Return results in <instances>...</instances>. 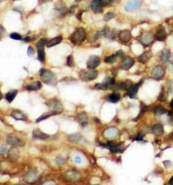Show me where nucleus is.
Here are the masks:
<instances>
[{
  "label": "nucleus",
  "instance_id": "obj_58",
  "mask_svg": "<svg viewBox=\"0 0 173 185\" xmlns=\"http://www.w3.org/2000/svg\"><path fill=\"white\" fill-rule=\"evenodd\" d=\"M14 1H16V0H14Z\"/></svg>",
  "mask_w": 173,
  "mask_h": 185
},
{
  "label": "nucleus",
  "instance_id": "obj_44",
  "mask_svg": "<svg viewBox=\"0 0 173 185\" xmlns=\"http://www.w3.org/2000/svg\"><path fill=\"white\" fill-rule=\"evenodd\" d=\"M7 151V146L5 145H0V155L1 154H4V153H6V151Z\"/></svg>",
  "mask_w": 173,
  "mask_h": 185
},
{
  "label": "nucleus",
  "instance_id": "obj_52",
  "mask_svg": "<svg viewBox=\"0 0 173 185\" xmlns=\"http://www.w3.org/2000/svg\"><path fill=\"white\" fill-rule=\"evenodd\" d=\"M169 184H171V185H173V176L171 178V179L169 181Z\"/></svg>",
  "mask_w": 173,
  "mask_h": 185
},
{
  "label": "nucleus",
  "instance_id": "obj_10",
  "mask_svg": "<svg viewBox=\"0 0 173 185\" xmlns=\"http://www.w3.org/2000/svg\"><path fill=\"white\" fill-rule=\"evenodd\" d=\"M49 107L52 111H55L58 114H60L63 111L62 104L56 99H53L49 102Z\"/></svg>",
  "mask_w": 173,
  "mask_h": 185
},
{
  "label": "nucleus",
  "instance_id": "obj_49",
  "mask_svg": "<svg viewBox=\"0 0 173 185\" xmlns=\"http://www.w3.org/2000/svg\"><path fill=\"white\" fill-rule=\"evenodd\" d=\"M75 7H76V6H72V7H70V10H69V13H70V14H72V13H73L74 11H75Z\"/></svg>",
  "mask_w": 173,
  "mask_h": 185
},
{
  "label": "nucleus",
  "instance_id": "obj_15",
  "mask_svg": "<svg viewBox=\"0 0 173 185\" xmlns=\"http://www.w3.org/2000/svg\"><path fill=\"white\" fill-rule=\"evenodd\" d=\"M50 137V136L40 130L39 129H35L33 131V139H39V140H46Z\"/></svg>",
  "mask_w": 173,
  "mask_h": 185
},
{
  "label": "nucleus",
  "instance_id": "obj_26",
  "mask_svg": "<svg viewBox=\"0 0 173 185\" xmlns=\"http://www.w3.org/2000/svg\"><path fill=\"white\" fill-rule=\"evenodd\" d=\"M170 56V52L168 49H164L162 51L161 55L160 57V61L161 62H166L169 60Z\"/></svg>",
  "mask_w": 173,
  "mask_h": 185
},
{
  "label": "nucleus",
  "instance_id": "obj_34",
  "mask_svg": "<svg viewBox=\"0 0 173 185\" xmlns=\"http://www.w3.org/2000/svg\"><path fill=\"white\" fill-rule=\"evenodd\" d=\"M130 85H131V83H130L129 80H126L125 82L120 83V84L118 85V88L121 90H127L131 87Z\"/></svg>",
  "mask_w": 173,
  "mask_h": 185
},
{
  "label": "nucleus",
  "instance_id": "obj_19",
  "mask_svg": "<svg viewBox=\"0 0 173 185\" xmlns=\"http://www.w3.org/2000/svg\"><path fill=\"white\" fill-rule=\"evenodd\" d=\"M77 120L81 125L86 126L88 123V116L85 112H81L77 116Z\"/></svg>",
  "mask_w": 173,
  "mask_h": 185
},
{
  "label": "nucleus",
  "instance_id": "obj_5",
  "mask_svg": "<svg viewBox=\"0 0 173 185\" xmlns=\"http://www.w3.org/2000/svg\"><path fill=\"white\" fill-rule=\"evenodd\" d=\"M38 177L39 175H38L37 170L36 168H31L24 175V180L25 182L29 183H33L37 181Z\"/></svg>",
  "mask_w": 173,
  "mask_h": 185
},
{
  "label": "nucleus",
  "instance_id": "obj_27",
  "mask_svg": "<svg viewBox=\"0 0 173 185\" xmlns=\"http://www.w3.org/2000/svg\"><path fill=\"white\" fill-rule=\"evenodd\" d=\"M58 114V113L56 112V111H50V112L44 113L40 117H39L37 119L36 122H41V121H42L43 120H45V119H47L48 118H50V116H55V115Z\"/></svg>",
  "mask_w": 173,
  "mask_h": 185
},
{
  "label": "nucleus",
  "instance_id": "obj_35",
  "mask_svg": "<svg viewBox=\"0 0 173 185\" xmlns=\"http://www.w3.org/2000/svg\"><path fill=\"white\" fill-rule=\"evenodd\" d=\"M47 42L48 41L46 38H42V39H41L39 41H38L37 44V48L44 47L45 45H47Z\"/></svg>",
  "mask_w": 173,
  "mask_h": 185
},
{
  "label": "nucleus",
  "instance_id": "obj_11",
  "mask_svg": "<svg viewBox=\"0 0 173 185\" xmlns=\"http://www.w3.org/2000/svg\"><path fill=\"white\" fill-rule=\"evenodd\" d=\"M20 158V151L16 147H12L7 153V159L10 162H16Z\"/></svg>",
  "mask_w": 173,
  "mask_h": 185
},
{
  "label": "nucleus",
  "instance_id": "obj_28",
  "mask_svg": "<svg viewBox=\"0 0 173 185\" xmlns=\"http://www.w3.org/2000/svg\"><path fill=\"white\" fill-rule=\"evenodd\" d=\"M68 141L72 142V143H79L82 139V136H81L80 134H72V135H70L68 136Z\"/></svg>",
  "mask_w": 173,
  "mask_h": 185
},
{
  "label": "nucleus",
  "instance_id": "obj_3",
  "mask_svg": "<svg viewBox=\"0 0 173 185\" xmlns=\"http://www.w3.org/2000/svg\"><path fill=\"white\" fill-rule=\"evenodd\" d=\"M98 72L93 69H90L89 70H82L79 73L80 79L85 82L95 80L98 77Z\"/></svg>",
  "mask_w": 173,
  "mask_h": 185
},
{
  "label": "nucleus",
  "instance_id": "obj_6",
  "mask_svg": "<svg viewBox=\"0 0 173 185\" xmlns=\"http://www.w3.org/2000/svg\"><path fill=\"white\" fill-rule=\"evenodd\" d=\"M164 73L165 70L164 67L162 66H157L152 70L151 76L155 80H160L164 77Z\"/></svg>",
  "mask_w": 173,
  "mask_h": 185
},
{
  "label": "nucleus",
  "instance_id": "obj_8",
  "mask_svg": "<svg viewBox=\"0 0 173 185\" xmlns=\"http://www.w3.org/2000/svg\"><path fill=\"white\" fill-rule=\"evenodd\" d=\"M64 177L68 181L77 182L81 179V174L78 171L70 170L66 172Z\"/></svg>",
  "mask_w": 173,
  "mask_h": 185
},
{
  "label": "nucleus",
  "instance_id": "obj_21",
  "mask_svg": "<svg viewBox=\"0 0 173 185\" xmlns=\"http://www.w3.org/2000/svg\"><path fill=\"white\" fill-rule=\"evenodd\" d=\"M152 56V53L151 52H146L142 54L141 55H139L138 57L139 62L141 63V64H146L148 62L150 57Z\"/></svg>",
  "mask_w": 173,
  "mask_h": 185
},
{
  "label": "nucleus",
  "instance_id": "obj_53",
  "mask_svg": "<svg viewBox=\"0 0 173 185\" xmlns=\"http://www.w3.org/2000/svg\"><path fill=\"white\" fill-rule=\"evenodd\" d=\"M170 108L173 109V99L172 100L171 102H170Z\"/></svg>",
  "mask_w": 173,
  "mask_h": 185
},
{
  "label": "nucleus",
  "instance_id": "obj_37",
  "mask_svg": "<svg viewBox=\"0 0 173 185\" xmlns=\"http://www.w3.org/2000/svg\"><path fill=\"white\" fill-rule=\"evenodd\" d=\"M116 55H110V56L108 57H105V59H104V61H105V62L106 63H114L116 62Z\"/></svg>",
  "mask_w": 173,
  "mask_h": 185
},
{
  "label": "nucleus",
  "instance_id": "obj_9",
  "mask_svg": "<svg viewBox=\"0 0 173 185\" xmlns=\"http://www.w3.org/2000/svg\"><path fill=\"white\" fill-rule=\"evenodd\" d=\"M100 58L97 55H91L86 62V67L88 69H95L100 64Z\"/></svg>",
  "mask_w": 173,
  "mask_h": 185
},
{
  "label": "nucleus",
  "instance_id": "obj_57",
  "mask_svg": "<svg viewBox=\"0 0 173 185\" xmlns=\"http://www.w3.org/2000/svg\"><path fill=\"white\" fill-rule=\"evenodd\" d=\"M5 0H0V2H2V1H4Z\"/></svg>",
  "mask_w": 173,
  "mask_h": 185
},
{
  "label": "nucleus",
  "instance_id": "obj_32",
  "mask_svg": "<svg viewBox=\"0 0 173 185\" xmlns=\"http://www.w3.org/2000/svg\"><path fill=\"white\" fill-rule=\"evenodd\" d=\"M107 147L110 149V151L112 153H117V152H118L119 150H120L118 145H117L116 143H114V142L112 141L108 142V144H107Z\"/></svg>",
  "mask_w": 173,
  "mask_h": 185
},
{
  "label": "nucleus",
  "instance_id": "obj_24",
  "mask_svg": "<svg viewBox=\"0 0 173 185\" xmlns=\"http://www.w3.org/2000/svg\"><path fill=\"white\" fill-rule=\"evenodd\" d=\"M152 133L157 136L161 135L164 133L163 126H162V125H160V124H157V125H154L153 127H152Z\"/></svg>",
  "mask_w": 173,
  "mask_h": 185
},
{
  "label": "nucleus",
  "instance_id": "obj_17",
  "mask_svg": "<svg viewBox=\"0 0 173 185\" xmlns=\"http://www.w3.org/2000/svg\"><path fill=\"white\" fill-rule=\"evenodd\" d=\"M131 32L128 30H123L119 34V39L123 43H128L131 39Z\"/></svg>",
  "mask_w": 173,
  "mask_h": 185
},
{
  "label": "nucleus",
  "instance_id": "obj_12",
  "mask_svg": "<svg viewBox=\"0 0 173 185\" xmlns=\"http://www.w3.org/2000/svg\"><path fill=\"white\" fill-rule=\"evenodd\" d=\"M154 41V35L149 33V32H145L141 36L140 38V41L144 46H149V45L152 43Z\"/></svg>",
  "mask_w": 173,
  "mask_h": 185
},
{
  "label": "nucleus",
  "instance_id": "obj_20",
  "mask_svg": "<svg viewBox=\"0 0 173 185\" xmlns=\"http://www.w3.org/2000/svg\"><path fill=\"white\" fill-rule=\"evenodd\" d=\"M11 116L16 120H26L27 117L22 111L19 110H14L11 113Z\"/></svg>",
  "mask_w": 173,
  "mask_h": 185
},
{
  "label": "nucleus",
  "instance_id": "obj_2",
  "mask_svg": "<svg viewBox=\"0 0 173 185\" xmlns=\"http://www.w3.org/2000/svg\"><path fill=\"white\" fill-rule=\"evenodd\" d=\"M86 38V30L82 27L78 28V29L73 32L71 35L70 39L73 44L78 45L83 42Z\"/></svg>",
  "mask_w": 173,
  "mask_h": 185
},
{
  "label": "nucleus",
  "instance_id": "obj_48",
  "mask_svg": "<svg viewBox=\"0 0 173 185\" xmlns=\"http://www.w3.org/2000/svg\"><path fill=\"white\" fill-rule=\"evenodd\" d=\"M81 158L79 156H77L75 158V162L77 164H80L81 163Z\"/></svg>",
  "mask_w": 173,
  "mask_h": 185
},
{
  "label": "nucleus",
  "instance_id": "obj_46",
  "mask_svg": "<svg viewBox=\"0 0 173 185\" xmlns=\"http://www.w3.org/2000/svg\"><path fill=\"white\" fill-rule=\"evenodd\" d=\"M83 12L84 11H83V10H81V11L78 12V14L76 15V17H77V18L78 20H80V21H81V20H82V15H83Z\"/></svg>",
  "mask_w": 173,
  "mask_h": 185
},
{
  "label": "nucleus",
  "instance_id": "obj_54",
  "mask_svg": "<svg viewBox=\"0 0 173 185\" xmlns=\"http://www.w3.org/2000/svg\"><path fill=\"white\" fill-rule=\"evenodd\" d=\"M2 99V94H1V90H0V101H1V100Z\"/></svg>",
  "mask_w": 173,
  "mask_h": 185
},
{
  "label": "nucleus",
  "instance_id": "obj_42",
  "mask_svg": "<svg viewBox=\"0 0 173 185\" xmlns=\"http://www.w3.org/2000/svg\"><path fill=\"white\" fill-rule=\"evenodd\" d=\"M158 100L160 101H166L167 100V95H166V93H165L164 92L161 93V94L160 95L159 97H158Z\"/></svg>",
  "mask_w": 173,
  "mask_h": 185
},
{
  "label": "nucleus",
  "instance_id": "obj_56",
  "mask_svg": "<svg viewBox=\"0 0 173 185\" xmlns=\"http://www.w3.org/2000/svg\"><path fill=\"white\" fill-rule=\"evenodd\" d=\"M81 1V0H76V1L77 2H80Z\"/></svg>",
  "mask_w": 173,
  "mask_h": 185
},
{
  "label": "nucleus",
  "instance_id": "obj_18",
  "mask_svg": "<svg viewBox=\"0 0 173 185\" xmlns=\"http://www.w3.org/2000/svg\"><path fill=\"white\" fill-rule=\"evenodd\" d=\"M91 7L93 12L95 14H100L103 12L102 6L99 3L98 0H93L91 3Z\"/></svg>",
  "mask_w": 173,
  "mask_h": 185
},
{
  "label": "nucleus",
  "instance_id": "obj_16",
  "mask_svg": "<svg viewBox=\"0 0 173 185\" xmlns=\"http://www.w3.org/2000/svg\"><path fill=\"white\" fill-rule=\"evenodd\" d=\"M141 85V83L140 82L137 84L135 85L132 87H130L128 89V92H127V95H129V97L131 99H135L137 97V93L138 92V90L140 87V86Z\"/></svg>",
  "mask_w": 173,
  "mask_h": 185
},
{
  "label": "nucleus",
  "instance_id": "obj_38",
  "mask_svg": "<svg viewBox=\"0 0 173 185\" xmlns=\"http://www.w3.org/2000/svg\"><path fill=\"white\" fill-rule=\"evenodd\" d=\"M10 37L14 40H21L22 39L21 35L19 33H18V32H12L10 35Z\"/></svg>",
  "mask_w": 173,
  "mask_h": 185
},
{
  "label": "nucleus",
  "instance_id": "obj_33",
  "mask_svg": "<svg viewBox=\"0 0 173 185\" xmlns=\"http://www.w3.org/2000/svg\"><path fill=\"white\" fill-rule=\"evenodd\" d=\"M166 110L162 106H156L154 109V113L156 115L160 116L162 114H164L166 113Z\"/></svg>",
  "mask_w": 173,
  "mask_h": 185
},
{
  "label": "nucleus",
  "instance_id": "obj_36",
  "mask_svg": "<svg viewBox=\"0 0 173 185\" xmlns=\"http://www.w3.org/2000/svg\"><path fill=\"white\" fill-rule=\"evenodd\" d=\"M55 163L58 166H63L64 164H65V159L64 158H62V156H58L56 158H55Z\"/></svg>",
  "mask_w": 173,
  "mask_h": 185
},
{
  "label": "nucleus",
  "instance_id": "obj_50",
  "mask_svg": "<svg viewBox=\"0 0 173 185\" xmlns=\"http://www.w3.org/2000/svg\"><path fill=\"white\" fill-rule=\"evenodd\" d=\"M143 135H142V134H139V135H138V136H137V139H136V140L137 141H141L142 139H143Z\"/></svg>",
  "mask_w": 173,
  "mask_h": 185
},
{
  "label": "nucleus",
  "instance_id": "obj_31",
  "mask_svg": "<svg viewBox=\"0 0 173 185\" xmlns=\"http://www.w3.org/2000/svg\"><path fill=\"white\" fill-rule=\"evenodd\" d=\"M37 54L39 60L41 62H44L45 60V53L44 47L37 48Z\"/></svg>",
  "mask_w": 173,
  "mask_h": 185
},
{
  "label": "nucleus",
  "instance_id": "obj_29",
  "mask_svg": "<svg viewBox=\"0 0 173 185\" xmlns=\"http://www.w3.org/2000/svg\"><path fill=\"white\" fill-rule=\"evenodd\" d=\"M18 94V91L17 90H11L8 93H7L6 95V100L8 101L9 103H12L14 101L15 97H16Z\"/></svg>",
  "mask_w": 173,
  "mask_h": 185
},
{
  "label": "nucleus",
  "instance_id": "obj_4",
  "mask_svg": "<svg viewBox=\"0 0 173 185\" xmlns=\"http://www.w3.org/2000/svg\"><path fill=\"white\" fill-rule=\"evenodd\" d=\"M6 143L8 145L12 147H23L25 144V142L22 139L18 137V136L13 135V134H10V135L7 136Z\"/></svg>",
  "mask_w": 173,
  "mask_h": 185
},
{
  "label": "nucleus",
  "instance_id": "obj_47",
  "mask_svg": "<svg viewBox=\"0 0 173 185\" xmlns=\"http://www.w3.org/2000/svg\"><path fill=\"white\" fill-rule=\"evenodd\" d=\"M116 57H122L123 55V52L122 50H119L116 53Z\"/></svg>",
  "mask_w": 173,
  "mask_h": 185
},
{
  "label": "nucleus",
  "instance_id": "obj_25",
  "mask_svg": "<svg viewBox=\"0 0 173 185\" xmlns=\"http://www.w3.org/2000/svg\"><path fill=\"white\" fill-rule=\"evenodd\" d=\"M41 87V83L40 81H37V82L32 83V84L28 85L26 87V89L28 91H37L40 89Z\"/></svg>",
  "mask_w": 173,
  "mask_h": 185
},
{
  "label": "nucleus",
  "instance_id": "obj_39",
  "mask_svg": "<svg viewBox=\"0 0 173 185\" xmlns=\"http://www.w3.org/2000/svg\"><path fill=\"white\" fill-rule=\"evenodd\" d=\"M114 16H115V14H114V13H113V12H108V13L106 14L105 16H104V20L108 22L109 20L114 18Z\"/></svg>",
  "mask_w": 173,
  "mask_h": 185
},
{
  "label": "nucleus",
  "instance_id": "obj_14",
  "mask_svg": "<svg viewBox=\"0 0 173 185\" xmlns=\"http://www.w3.org/2000/svg\"><path fill=\"white\" fill-rule=\"evenodd\" d=\"M141 6V0H133L127 2L125 6V10L128 12L133 11V10L138 9Z\"/></svg>",
  "mask_w": 173,
  "mask_h": 185
},
{
  "label": "nucleus",
  "instance_id": "obj_51",
  "mask_svg": "<svg viewBox=\"0 0 173 185\" xmlns=\"http://www.w3.org/2000/svg\"><path fill=\"white\" fill-rule=\"evenodd\" d=\"M32 40H33L32 37H25V38H24V41H27V42L30 41H32Z\"/></svg>",
  "mask_w": 173,
  "mask_h": 185
},
{
  "label": "nucleus",
  "instance_id": "obj_1",
  "mask_svg": "<svg viewBox=\"0 0 173 185\" xmlns=\"http://www.w3.org/2000/svg\"><path fill=\"white\" fill-rule=\"evenodd\" d=\"M40 77L43 83L47 85H55L57 83V78L51 71L46 69L40 70Z\"/></svg>",
  "mask_w": 173,
  "mask_h": 185
},
{
  "label": "nucleus",
  "instance_id": "obj_22",
  "mask_svg": "<svg viewBox=\"0 0 173 185\" xmlns=\"http://www.w3.org/2000/svg\"><path fill=\"white\" fill-rule=\"evenodd\" d=\"M166 37V32L164 29H160L156 33V39L159 41H163Z\"/></svg>",
  "mask_w": 173,
  "mask_h": 185
},
{
  "label": "nucleus",
  "instance_id": "obj_43",
  "mask_svg": "<svg viewBox=\"0 0 173 185\" xmlns=\"http://www.w3.org/2000/svg\"><path fill=\"white\" fill-rule=\"evenodd\" d=\"M5 32H6V30H5L4 27L3 26H1V25H0V41H1L2 39V38H3Z\"/></svg>",
  "mask_w": 173,
  "mask_h": 185
},
{
  "label": "nucleus",
  "instance_id": "obj_30",
  "mask_svg": "<svg viewBox=\"0 0 173 185\" xmlns=\"http://www.w3.org/2000/svg\"><path fill=\"white\" fill-rule=\"evenodd\" d=\"M121 96L120 94L118 93H114L112 94H111L107 97V100H108L109 102L111 103H116L120 100Z\"/></svg>",
  "mask_w": 173,
  "mask_h": 185
},
{
  "label": "nucleus",
  "instance_id": "obj_13",
  "mask_svg": "<svg viewBox=\"0 0 173 185\" xmlns=\"http://www.w3.org/2000/svg\"><path fill=\"white\" fill-rule=\"evenodd\" d=\"M134 64V60L133 58L129 57V56H126L124 57L122 62L121 63V67L123 70H128L133 66Z\"/></svg>",
  "mask_w": 173,
  "mask_h": 185
},
{
  "label": "nucleus",
  "instance_id": "obj_40",
  "mask_svg": "<svg viewBox=\"0 0 173 185\" xmlns=\"http://www.w3.org/2000/svg\"><path fill=\"white\" fill-rule=\"evenodd\" d=\"M98 1L101 6L106 7L111 4L112 0H98Z\"/></svg>",
  "mask_w": 173,
  "mask_h": 185
},
{
  "label": "nucleus",
  "instance_id": "obj_55",
  "mask_svg": "<svg viewBox=\"0 0 173 185\" xmlns=\"http://www.w3.org/2000/svg\"><path fill=\"white\" fill-rule=\"evenodd\" d=\"M1 164L0 163V171H1Z\"/></svg>",
  "mask_w": 173,
  "mask_h": 185
},
{
  "label": "nucleus",
  "instance_id": "obj_23",
  "mask_svg": "<svg viewBox=\"0 0 173 185\" xmlns=\"http://www.w3.org/2000/svg\"><path fill=\"white\" fill-rule=\"evenodd\" d=\"M62 41V36L55 37L53 38V39H52V40H50V41L47 42L46 46H47V47H53V46H55V45L60 43Z\"/></svg>",
  "mask_w": 173,
  "mask_h": 185
},
{
  "label": "nucleus",
  "instance_id": "obj_7",
  "mask_svg": "<svg viewBox=\"0 0 173 185\" xmlns=\"http://www.w3.org/2000/svg\"><path fill=\"white\" fill-rule=\"evenodd\" d=\"M114 84V79L112 78L106 77L104 79V82L102 83H100V84H97L95 85V88L101 90H106L108 88H110Z\"/></svg>",
  "mask_w": 173,
  "mask_h": 185
},
{
  "label": "nucleus",
  "instance_id": "obj_41",
  "mask_svg": "<svg viewBox=\"0 0 173 185\" xmlns=\"http://www.w3.org/2000/svg\"><path fill=\"white\" fill-rule=\"evenodd\" d=\"M67 66L69 67L74 66V60L72 55H70L67 57Z\"/></svg>",
  "mask_w": 173,
  "mask_h": 185
},
{
  "label": "nucleus",
  "instance_id": "obj_45",
  "mask_svg": "<svg viewBox=\"0 0 173 185\" xmlns=\"http://www.w3.org/2000/svg\"><path fill=\"white\" fill-rule=\"evenodd\" d=\"M27 53H28V55H29V56H31L32 55H33V54H34L33 48L32 47H29V48H28Z\"/></svg>",
  "mask_w": 173,
  "mask_h": 185
}]
</instances>
